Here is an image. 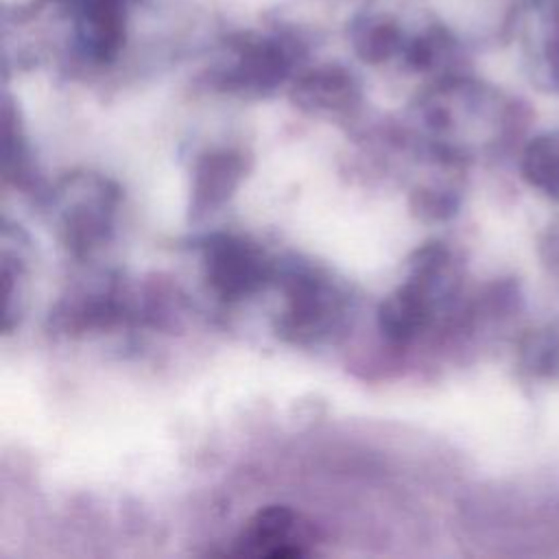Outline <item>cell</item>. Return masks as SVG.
I'll return each instance as SVG.
<instances>
[{"label":"cell","mask_w":559,"mask_h":559,"mask_svg":"<svg viewBox=\"0 0 559 559\" xmlns=\"http://www.w3.org/2000/svg\"><path fill=\"white\" fill-rule=\"evenodd\" d=\"M319 531L301 513L286 504H269L255 511L234 542L240 557L295 559L310 552Z\"/></svg>","instance_id":"4"},{"label":"cell","mask_w":559,"mask_h":559,"mask_svg":"<svg viewBox=\"0 0 559 559\" xmlns=\"http://www.w3.org/2000/svg\"><path fill=\"white\" fill-rule=\"evenodd\" d=\"M297 57L295 41L282 37L245 41L238 46L236 63L223 74V83L229 90L264 94L290 74Z\"/></svg>","instance_id":"5"},{"label":"cell","mask_w":559,"mask_h":559,"mask_svg":"<svg viewBox=\"0 0 559 559\" xmlns=\"http://www.w3.org/2000/svg\"><path fill=\"white\" fill-rule=\"evenodd\" d=\"M245 177V159L234 151H210L199 157L192 173L190 210L201 216L221 207Z\"/></svg>","instance_id":"7"},{"label":"cell","mask_w":559,"mask_h":559,"mask_svg":"<svg viewBox=\"0 0 559 559\" xmlns=\"http://www.w3.org/2000/svg\"><path fill=\"white\" fill-rule=\"evenodd\" d=\"M290 96L297 107L308 111H343L358 100V85L347 70L323 66L301 74Z\"/></svg>","instance_id":"8"},{"label":"cell","mask_w":559,"mask_h":559,"mask_svg":"<svg viewBox=\"0 0 559 559\" xmlns=\"http://www.w3.org/2000/svg\"><path fill=\"white\" fill-rule=\"evenodd\" d=\"M203 269L210 288L223 299L249 297L273 277L264 251L234 234H214L205 240Z\"/></svg>","instance_id":"3"},{"label":"cell","mask_w":559,"mask_h":559,"mask_svg":"<svg viewBox=\"0 0 559 559\" xmlns=\"http://www.w3.org/2000/svg\"><path fill=\"white\" fill-rule=\"evenodd\" d=\"M59 218V236L76 255L90 253L111 231L118 203L116 186L98 175L66 177L52 197Z\"/></svg>","instance_id":"1"},{"label":"cell","mask_w":559,"mask_h":559,"mask_svg":"<svg viewBox=\"0 0 559 559\" xmlns=\"http://www.w3.org/2000/svg\"><path fill=\"white\" fill-rule=\"evenodd\" d=\"M539 371L559 378V341H552V343H550V349H548V354H546V358H544Z\"/></svg>","instance_id":"11"},{"label":"cell","mask_w":559,"mask_h":559,"mask_svg":"<svg viewBox=\"0 0 559 559\" xmlns=\"http://www.w3.org/2000/svg\"><path fill=\"white\" fill-rule=\"evenodd\" d=\"M356 55L367 63H382L402 48V31L386 17H365L354 24Z\"/></svg>","instance_id":"10"},{"label":"cell","mask_w":559,"mask_h":559,"mask_svg":"<svg viewBox=\"0 0 559 559\" xmlns=\"http://www.w3.org/2000/svg\"><path fill=\"white\" fill-rule=\"evenodd\" d=\"M284 280L286 308L280 319V334L301 345L325 336L343 310L338 290L310 269L288 271Z\"/></svg>","instance_id":"2"},{"label":"cell","mask_w":559,"mask_h":559,"mask_svg":"<svg viewBox=\"0 0 559 559\" xmlns=\"http://www.w3.org/2000/svg\"><path fill=\"white\" fill-rule=\"evenodd\" d=\"M437 301L415 280L406 277L384 301L378 306V330L386 341L406 345L415 341L432 321Z\"/></svg>","instance_id":"6"},{"label":"cell","mask_w":559,"mask_h":559,"mask_svg":"<svg viewBox=\"0 0 559 559\" xmlns=\"http://www.w3.org/2000/svg\"><path fill=\"white\" fill-rule=\"evenodd\" d=\"M520 170L528 186L559 201V133L533 138L522 151Z\"/></svg>","instance_id":"9"}]
</instances>
